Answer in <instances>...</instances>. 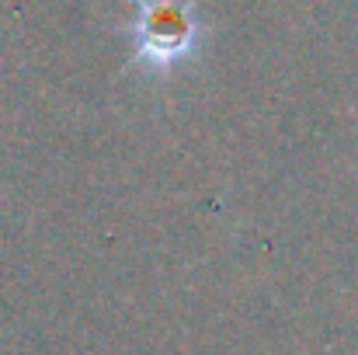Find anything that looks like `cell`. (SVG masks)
I'll return each mask as SVG.
<instances>
[{"mask_svg": "<svg viewBox=\"0 0 358 355\" xmlns=\"http://www.w3.org/2000/svg\"><path fill=\"white\" fill-rule=\"evenodd\" d=\"M139 7H143V18L136 25L139 56L150 60L153 67H167L181 60V53H188L192 35H195V21L188 7L174 0H146Z\"/></svg>", "mask_w": 358, "mask_h": 355, "instance_id": "cell-1", "label": "cell"}]
</instances>
